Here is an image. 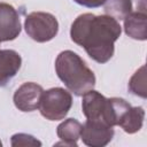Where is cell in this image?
<instances>
[{
  "instance_id": "18",
  "label": "cell",
  "mask_w": 147,
  "mask_h": 147,
  "mask_svg": "<svg viewBox=\"0 0 147 147\" xmlns=\"http://www.w3.org/2000/svg\"><path fill=\"white\" fill-rule=\"evenodd\" d=\"M0 146H2V142H1V140H0Z\"/></svg>"
},
{
  "instance_id": "9",
  "label": "cell",
  "mask_w": 147,
  "mask_h": 147,
  "mask_svg": "<svg viewBox=\"0 0 147 147\" xmlns=\"http://www.w3.org/2000/svg\"><path fill=\"white\" fill-rule=\"evenodd\" d=\"M22 64L21 55L13 49H0V87L16 76Z\"/></svg>"
},
{
  "instance_id": "15",
  "label": "cell",
  "mask_w": 147,
  "mask_h": 147,
  "mask_svg": "<svg viewBox=\"0 0 147 147\" xmlns=\"http://www.w3.org/2000/svg\"><path fill=\"white\" fill-rule=\"evenodd\" d=\"M10 145L13 147L20 146H41V142L31 134L28 133H15L11 136Z\"/></svg>"
},
{
  "instance_id": "14",
  "label": "cell",
  "mask_w": 147,
  "mask_h": 147,
  "mask_svg": "<svg viewBox=\"0 0 147 147\" xmlns=\"http://www.w3.org/2000/svg\"><path fill=\"white\" fill-rule=\"evenodd\" d=\"M129 90L141 98H146L147 96V92H146V67L141 65L136 72L134 75L131 77L130 82H129Z\"/></svg>"
},
{
  "instance_id": "3",
  "label": "cell",
  "mask_w": 147,
  "mask_h": 147,
  "mask_svg": "<svg viewBox=\"0 0 147 147\" xmlns=\"http://www.w3.org/2000/svg\"><path fill=\"white\" fill-rule=\"evenodd\" d=\"M130 107V103L122 98L108 99L94 90L83 94L82 109L85 117L90 121L102 122L109 126L118 125L119 119Z\"/></svg>"
},
{
  "instance_id": "4",
  "label": "cell",
  "mask_w": 147,
  "mask_h": 147,
  "mask_svg": "<svg viewBox=\"0 0 147 147\" xmlns=\"http://www.w3.org/2000/svg\"><path fill=\"white\" fill-rule=\"evenodd\" d=\"M72 106L70 92L61 87H53L44 91L40 98L39 111L48 121L63 119Z\"/></svg>"
},
{
  "instance_id": "1",
  "label": "cell",
  "mask_w": 147,
  "mask_h": 147,
  "mask_svg": "<svg viewBox=\"0 0 147 147\" xmlns=\"http://www.w3.org/2000/svg\"><path fill=\"white\" fill-rule=\"evenodd\" d=\"M122 28L117 20L108 15L85 13L71 24V40L82 46L87 55L98 63L108 62L115 52V41L119 38Z\"/></svg>"
},
{
  "instance_id": "12",
  "label": "cell",
  "mask_w": 147,
  "mask_h": 147,
  "mask_svg": "<svg viewBox=\"0 0 147 147\" xmlns=\"http://www.w3.org/2000/svg\"><path fill=\"white\" fill-rule=\"evenodd\" d=\"M144 119L145 110L142 107H130L119 119L118 126H121L124 132L132 134L142 127Z\"/></svg>"
},
{
  "instance_id": "6",
  "label": "cell",
  "mask_w": 147,
  "mask_h": 147,
  "mask_svg": "<svg viewBox=\"0 0 147 147\" xmlns=\"http://www.w3.org/2000/svg\"><path fill=\"white\" fill-rule=\"evenodd\" d=\"M114 137V129L102 122L87 119L83 125L80 139L90 147H103L108 145Z\"/></svg>"
},
{
  "instance_id": "7",
  "label": "cell",
  "mask_w": 147,
  "mask_h": 147,
  "mask_svg": "<svg viewBox=\"0 0 147 147\" xmlns=\"http://www.w3.org/2000/svg\"><path fill=\"white\" fill-rule=\"evenodd\" d=\"M42 92L40 85L32 82L24 83L14 93V105L21 111H33L39 107Z\"/></svg>"
},
{
  "instance_id": "2",
  "label": "cell",
  "mask_w": 147,
  "mask_h": 147,
  "mask_svg": "<svg viewBox=\"0 0 147 147\" xmlns=\"http://www.w3.org/2000/svg\"><path fill=\"white\" fill-rule=\"evenodd\" d=\"M57 77L75 95L80 96L93 90L95 85L94 72L86 65L84 60L72 51L61 52L55 60Z\"/></svg>"
},
{
  "instance_id": "8",
  "label": "cell",
  "mask_w": 147,
  "mask_h": 147,
  "mask_svg": "<svg viewBox=\"0 0 147 147\" xmlns=\"http://www.w3.org/2000/svg\"><path fill=\"white\" fill-rule=\"evenodd\" d=\"M21 33V21L17 10L9 3L0 2V44L10 41Z\"/></svg>"
},
{
  "instance_id": "13",
  "label": "cell",
  "mask_w": 147,
  "mask_h": 147,
  "mask_svg": "<svg viewBox=\"0 0 147 147\" xmlns=\"http://www.w3.org/2000/svg\"><path fill=\"white\" fill-rule=\"evenodd\" d=\"M103 9L106 15L121 21L132 11V0H105Z\"/></svg>"
},
{
  "instance_id": "10",
  "label": "cell",
  "mask_w": 147,
  "mask_h": 147,
  "mask_svg": "<svg viewBox=\"0 0 147 147\" xmlns=\"http://www.w3.org/2000/svg\"><path fill=\"white\" fill-rule=\"evenodd\" d=\"M125 33L136 40L147 39V13L145 11H131L124 20Z\"/></svg>"
},
{
  "instance_id": "11",
  "label": "cell",
  "mask_w": 147,
  "mask_h": 147,
  "mask_svg": "<svg viewBox=\"0 0 147 147\" xmlns=\"http://www.w3.org/2000/svg\"><path fill=\"white\" fill-rule=\"evenodd\" d=\"M83 124L78 122L76 118H67L64 119L56 129L57 137L68 144L70 147H77V140L80 138Z\"/></svg>"
},
{
  "instance_id": "17",
  "label": "cell",
  "mask_w": 147,
  "mask_h": 147,
  "mask_svg": "<svg viewBox=\"0 0 147 147\" xmlns=\"http://www.w3.org/2000/svg\"><path fill=\"white\" fill-rule=\"evenodd\" d=\"M132 6H134L136 10H138V11L147 13V10H146V0H132Z\"/></svg>"
},
{
  "instance_id": "16",
  "label": "cell",
  "mask_w": 147,
  "mask_h": 147,
  "mask_svg": "<svg viewBox=\"0 0 147 147\" xmlns=\"http://www.w3.org/2000/svg\"><path fill=\"white\" fill-rule=\"evenodd\" d=\"M76 3L87 7V8H96L103 5L105 0H74Z\"/></svg>"
},
{
  "instance_id": "5",
  "label": "cell",
  "mask_w": 147,
  "mask_h": 147,
  "mask_svg": "<svg viewBox=\"0 0 147 147\" xmlns=\"http://www.w3.org/2000/svg\"><path fill=\"white\" fill-rule=\"evenodd\" d=\"M26 34L37 42L52 40L59 32V22L56 17L45 11H32L24 21Z\"/></svg>"
}]
</instances>
